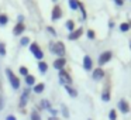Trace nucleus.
I'll return each instance as SVG.
<instances>
[{"label":"nucleus","mask_w":131,"mask_h":120,"mask_svg":"<svg viewBox=\"0 0 131 120\" xmlns=\"http://www.w3.org/2000/svg\"><path fill=\"white\" fill-rule=\"evenodd\" d=\"M65 89H66V92L69 93V96H72V97H76V96H78L76 89H73L71 85H66V86H65Z\"/></svg>","instance_id":"nucleus-16"},{"label":"nucleus","mask_w":131,"mask_h":120,"mask_svg":"<svg viewBox=\"0 0 131 120\" xmlns=\"http://www.w3.org/2000/svg\"><path fill=\"white\" fill-rule=\"evenodd\" d=\"M7 23H9V17H7V14H0V27L6 26Z\"/></svg>","instance_id":"nucleus-21"},{"label":"nucleus","mask_w":131,"mask_h":120,"mask_svg":"<svg viewBox=\"0 0 131 120\" xmlns=\"http://www.w3.org/2000/svg\"><path fill=\"white\" fill-rule=\"evenodd\" d=\"M65 65H66V59H65V57H63V58H57V59L54 61V68H55V69H58V71L63 69V68H65Z\"/></svg>","instance_id":"nucleus-10"},{"label":"nucleus","mask_w":131,"mask_h":120,"mask_svg":"<svg viewBox=\"0 0 131 120\" xmlns=\"http://www.w3.org/2000/svg\"><path fill=\"white\" fill-rule=\"evenodd\" d=\"M62 113H63V116L68 119L69 117V112H68V109H66V106H62Z\"/></svg>","instance_id":"nucleus-31"},{"label":"nucleus","mask_w":131,"mask_h":120,"mask_svg":"<svg viewBox=\"0 0 131 120\" xmlns=\"http://www.w3.org/2000/svg\"><path fill=\"white\" fill-rule=\"evenodd\" d=\"M116 3L118 4V6H123V3H124V0H116Z\"/></svg>","instance_id":"nucleus-34"},{"label":"nucleus","mask_w":131,"mask_h":120,"mask_svg":"<svg viewBox=\"0 0 131 120\" xmlns=\"http://www.w3.org/2000/svg\"><path fill=\"white\" fill-rule=\"evenodd\" d=\"M83 68H85L86 71H92V69H93V61H92V58L89 57V55H85V57H83Z\"/></svg>","instance_id":"nucleus-12"},{"label":"nucleus","mask_w":131,"mask_h":120,"mask_svg":"<svg viewBox=\"0 0 131 120\" xmlns=\"http://www.w3.org/2000/svg\"><path fill=\"white\" fill-rule=\"evenodd\" d=\"M20 44H21V45H27V44H30V38L28 37H23V38H21V41H20Z\"/></svg>","instance_id":"nucleus-30"},{"label":"nucleus","mask_w":131,"mask_h":120,"mask_svg":"<svg viewBox=\"0 0 131 120\" xmlns=\"http://www.w3.org/2000/svg\"><path fill=\"white\" fill-rule=\"evenodd\" d=\"M41 107H44V109H51V103H49V100H47V99H44V100H41Z\"/></svg>","instance_id":"nucleus-22"},{"label":"nucleus","mask_w":131,"mask_h":120,"mask_svg":"<svg viewBox=\"0 0 131 120\" xmlns=\"http://www.w3.org/2000/svg\"><path fill=\"white\" fill-rule=\"evenodd\" d=\"M128 24H130V28H131V21H128Z\"/></svg>","instance_id":"nucleus-36"},{"label":"nucleus","mask_w":131,"mask_h":120,"mask_svg":"<svg viewBox=\"0 0 131 120\" xmlns=\"http://www.w3.org/2000/svg\"><path fill=\"white\" fill-rule=\"evenodd\" d=\"M40 49L41 48H40V45H38L37 43H31V44H30V51L32 52V55H34L37 51H40Z\"/></svg>","instance_id":"nucleus-19"},{"label":"nucleus","mask_w":131,"mask_h":120,"mask_svg":"<svg viewBox=\"0 0 131 120\" xmlns=\"http://www.w3.org/2000/svg\"><path fill=\"white\" fill-rule=\"evenodd\" d=\"M47 30H48V31H49V33H51V34H52V35H57V31H55V28H54V27H51V26H48V27H47Z\"/></svg>","instance_id":"nucleus-32"},{"label":"nucleus","mask_w":131,"mask_h":120,"mask_svg":"<svg viewBox=\"0 0 131 120\" xmlns=\"http://www.w3.org/2000/svg\"><path fill=\"white\" fill-rule=\"evenodd\" d=\"M111 58H113V52H111V51L102 52V54H100V57H99V65L102 66V65H104V64H107Z\"/></svg>","instance_id":"nucleus-4"},{"label":"nucleus","mask_w":131,"mask_h":120,"mask_svg":"<svg viewBox=\"0 0 131 120\" xmlns=\"http://www.w3.org/2000/svg\"><path fill=\"white\" fill-rule=\"evenodd\" d=\"M51 51L54 54L58 55V58H63L66 54V48H65V44L62 41H57V43L51 44Z\"/></svg>","instance_id":"nucleus-1"},{"label":"nucleus","mask_w":131,"mask_h":120,"mask_svg":"<svg viewBox=\"0 0 131 120\" xmlns=\"http://www.w3.org/2000/svg\"><path fill=\"white\" fill-rule=\"evenodd\" d=\"M130 48H131V43H130Z\"/></svg>","instance_id":"nucleus-37"},{"label":"nucleus","mask_w":131,"mask_h":120,"mask_svg":"<svg viewBox=\"0 0 131 120\" xmlns=\"http://www.w3.org/2000/svg\"><path fill=\"white\" fill-rule=\"evenodd\" d=\"M111 95H110V81H107V83L104 85V89L102 92V100L103 102H110Z\"/></svg>","instance_id":"nucleus-6"},{"label":"nucleus","mask_w":131,"mask_h":120,"mask_svg":"<svg viewBox=\"0 0 131 120\" xmlns=\"http://www.w3.org/2000/svg\"><path fill=\"white\" fill-rule=\"evenodd\" d=\"M79 0H69V7H71L72 10H78L79 9Z\"/></svg>","instance_id":"nucleus-18"},{"label":"nucleus","mask_w":131,"mask_h":120,"mask_svg":"<svg viewBox=\"0 0 131 120\" xmlns=\"http://www.w3.org/2000/svg\"><path fill=\"white\" fill-rule=\"evenodd\" d=\"M120 30H121L123 33H127L128 30H130V24L128 23H121L120 24Z\"/></svg>","instance_id":"nucleus-23"},{"label":"nucleus","mask_w":131,"mask_h":120,"mask_svg":"<svg viewBox=\"0 0 131 120\" xmlns=\"http://www.w3.org/2000/svg\"><path fill=\"white\" fill-rule=\"evenodd\" d=\"M59 81H61V83L65 85V86L66 85H72V76L69 75V72L66 71L65 68L59 71Z\"/></svg>","instance_id":"nucleus-3"},{"label":"nucleus","mask_w":131,"mask_h":120,"mask_svg":"<svg viewBox=\"0 0 131 120\" xmlns=\"http://www.w3.org/2000/svg\"><path fill=\"white\" fill-rule=\"evenodd\" d=\"M82 34H83V28H82V27H79V28H75L72 33H69L68 38H69V40H72V41H75V40H78V38L82 37Z\"/></svg>","instance_id":"nucleus-9"},{"label":"nucleus","mask_w":131,"mask_h":120,"mask_svg":"<svg viewBox=\"0 0 131 120\" xmlns=\"http://www.w3.org/2000/svg\"><path fill=\"white\" fill-rule=\"evenodd\" d=\"M65 27H66V28H68L69 31L72 33V31L75 30V21H73V20H68V21L65 23Z\"/></svg>","instance_id":"nucleus-20"},{"label":"nucleus","mask_w":131,"mask_h":120,"mask_svg":"<svg viewBox=\"0 0 131 120\" xmlns=\"http://www.w3.org/2000/svg\"><path fill=\"white\" fill-rule=\"evenodd\" d=\"M26 85H28V86H34L35 85V78L32 76V75H27L26 76Z\"/></svg>","instance_id":"nucleus-17"},{"label":"nucleus","mask_w":131,"mask_h":120,"mask_svg":"<svg viewBox=\"0 0 131 120\" xmlns=\"http://www.w3.org/2000/svg\"><path fill=\"white\" fill-rule=\"evenodd\" d=\"M118 110L121 112V113H124V114H127V113H130V110H131V107H130V103L127 102L125 99H120L118 100Z\"/></svg>","instance_id":"nucleus-5"},{"label":"nucleus","mask_w":131,"mask_h":120,"mask_svg":"<svg viewBox=\"0 0 131 120\" xmlns=\"http://www.w3.org/2000/svg\"><path fill=\"white\" fill-rule=\"evenodd\" d=\"M18 72H20V75H23V76H27V75H28V68H27V66H20Z\"/></svg>","instance_id":"nucleus-24"},{"label":"nucleus","mask_w":131,"mask_h":120,"mask_svg":"<svg viewBox=\"0 0 131 120\" xmlns=\"http://www.w3.org/2000/svg\"><path fill=\"white\" fill-rule=\"evenodd\" d=\"M88 37L90 38V40H94V38H96V33H94L93 30H88Z\"/></svg>","instance_id":"nucleus-29"},{"label":"nucleus","mask_w":131,"mask_h":120,"mask_svg":"<svg viewBox=\"0 0 131 120\" xmlns=\"http://www.w3.org/2000/svg\"><path fill=\"white\" fill-rule=\"evenodd\" d=\"M6 74H7V76H9L10 83H12V88H13V89H20L21 82H20V79H18V78L14 75V72H13L10 68H7V69H6Z\"/></svg>","instance_id":"nucleus-2"},{"label":"nucleus","mask_w":131,"mask_h":120,"mask_svg":"<svg viewBox=\"0 0 131 120\" xmlns=\"http://www.w3.org/2000/svg\"><path fill=\"white\" fill-rule=\"evenodd\" d=\"M62 17V9H61V6H58V4H55L54 9H52V14H51V18L54 21L59 20V18Z\"/></svg>","instance_id":"nucleus-7"},{"label":"nucleus","mask_w":131,"mask_h":120,"mask_svg":"<svg viewBox=\"0 0 131 120\" xmlns=\"http://www.w3.org/2000/svg\"><path fill=\"white\" fill-rule=\"evenodd\" d=\"M24 31H26V24L24 23H17L13 28V34L14 35H21Z\"/></svg>","instance_id":"nucleus-11"},{"label":"nucleus","mask_w":131,"mask_h":120,"mask_svg":"<svg viewBox=\"0 0 131 120\" xmlns=\"http://www.w3.org/2000/svg\"><path fill=\"white\" fill-rule=\"evenodd\" d=\"M0 55L2 57L6 55V45H4V43H0Z\"/></svg>","instance_id":"nucleus-27"},{"label":"nucleus","mask_w":131,"mask_h":120,"mask_svg":"<svg viewBox=\"0 0 131 120\" xmlns=\"http://www.w3.org/2000/svg\"><path fill=\"white\" fill-rule=\"evenodd\" d=\"M27 97H28V92H23V95L20 97V107L21 109H24V106L27 105Z\"/></svg>","instance_id":"nucleus-15"},{"label":"nucleus","mask_w":131,"mask_h":120,"mask_svg":"<svg viewBox=\"0 0 131 120\" xmlns=\"http://www.w3.org/2000/svg\"><path fill=\"white\" fill-rule=\"evenodd\" d=\"M79 10L82 12V16H83V18H86V17H88V14H86V10H85V6H83L82 3H79Z\"/></svg>","instance_id":"nucleus-28"},{"label":"nucleus","mask_w":131,"mask_h":120,"mask_svg":"<svg viewBox=\"0 0 131 120\" xmlns=\"http://www.w3.org/2000/svg\"><path fill=\"white\" fill-rule=\"evenodd\" d=\"M104 75H106L104 69H103L102 66H99V68L93 69V74H92V76H93L94 81H100V79H103V78H104Z\"/></svg>","instance_id":"nucleus-8"},{"label":"nucleus","mask_w":131,"mask_h":120,"mask_svg":"<svg viewBox=\"0 0 131 120\" xmlns=\"http://www.w3.org/2000/svg\"><path fill=\"white\" fill-rule=\"evenodd\" d=\"M6 120H17V119H16L14 114H9V116L6 117Z\"/></svg>","instance_id":"nucleus-33"},{"label":"nucleus","mask_w":131,"mask_h":120,"mask_svg":"<svg viewBox=\"0 0 131 120\" xmlns=\"http://www.w3.org/2000/svg\"><path fill=\"white\" fill-rule=\"evenodd\" d=\"M44 89H45V85H44L42 82L37 83V85H34V88H32V91L35 92V93H42Z\"/></svg>","instance_id":"nucleus-14"},{"label":"nucleus","mask_w":131,"mask_h":120,"mask_svg":"<svg viewBox=\"0 0 131 120\" xmlns=\"http://www.w3.org/2000/svg\"><path fill=\"white\" fill-rule=\"evenodd\" d=\"M48 120H59L58 117H55V116H52V117H48Z\"/></svg>","instance_id":"nucleus-35"},{"label":"nucleus","mask_w":131,"mask_h":120,"mask_svg":"<svg viewBox=\"0 0 131 120\" xmlns=\"http://www.w3.org/2000/svg\"><path fill=\"white\" fill-rule=\"evenodd\" d=\"M31 120H41V117H40V114L37 113V110L31 112Z\"/></svg>","instance_id":"nucleus-26"},{"label":"nucleus","mask_w":131,"mask_h":120,"mask_svg":"<svg viewBox=\"0 0 131 120\" xmlns=\"http://www.w3.org/2000/svg\"><path fill=\"white\" fill-rule=\"evenodd\" d=\"M38 69H40L41 74H45V72L48 71V64H47L45 61H40V62H38Z\"/></svg>","instance_id":"nucleus-13"},{"label":"nucleus","mask_w":131,"mask_h":120,"mask_svg":"<svg viewBox=\"0 0 131 120\" xmlns=\"http://www.w3.org/2000/svg\"><path fill=\"white\" fill-rule=\"evenodd\" d=\"M108 119L110 120H117V112L114 109H111L110 113H108Z\"/></svg>","instance_id":"nucleus-25"}]
</instances>
